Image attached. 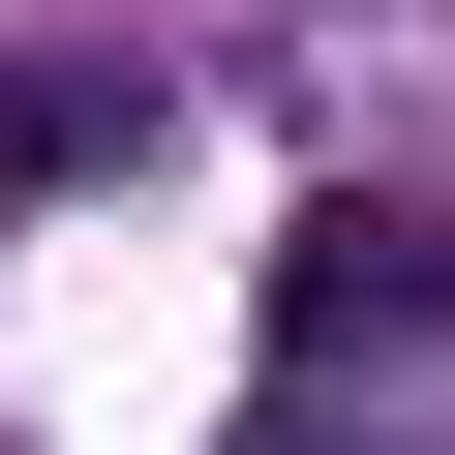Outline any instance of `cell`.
<instances>
[{"instance_id":"6da1fadb","label":"cell","mask_w":455,"mask_h":455,"mask_svg":"<svg viewBox=\"0 0 455 455\" xmlns=\"http://www.w3.org/2000/svg\"><path fill=\"white\" fill-rule=\"evenodd\" d=\"M304 334H455V212H334L304 243Z\"/></svg>"},{"instance_id":"7a4b0ae2","label":"cell","mask_w":455,"mask_h":455,"mask_svg":"<svg viewBox=\"0 0 455 455\" xmlns=\"http://www.w3.org/2000/svg\"><path fill=\"white\" fill-rule=\"evenodd\" d=\"M122 152H152V92H122V61H31V92H0V182H31V212H61V182H122Z\"/></svg>"},{"instance_id":"3957f363","label":"cell","mask_w":455,"mask_h":455,"mask_svg":"<svg viewBox=\"0 0 455 455\" xmlns=\"http://www.w3.org/2000/svg\"><path fill=\"white\" fill-rule=\"evenodd\" d=\"M274 455H334V425H274Z\"/></svg>"}]
</instances>
